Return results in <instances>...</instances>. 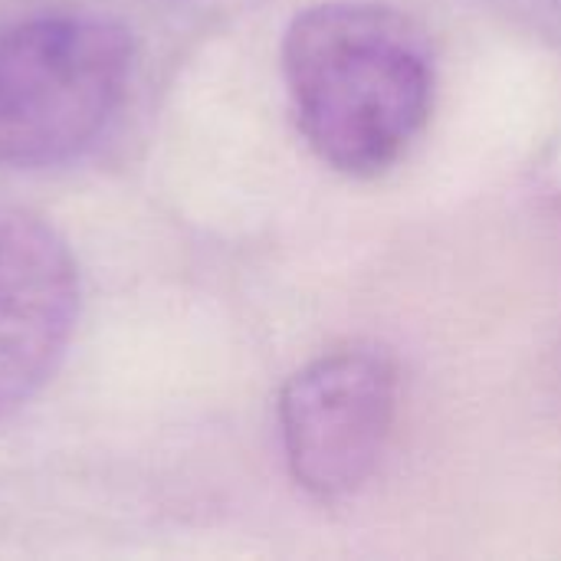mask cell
I'll use <instances>...</instances> for the list:
<instances>
[{"label":"cell","mask_w":561,"mask_h":561,"mask_svg":"<svg viewBox=\"0 0 561 561\" xmlns=\"http://www.w3.org/2000/svg\"><path fill=\"white\" fill-rule=\"evenodd\" d=\"M293 118L312 154L345 178L388 174L434 108V56L424 30L378 0H325L283 36Z\"/></svg>","instance_id":"1"},{"label":"cell","mask_w":561,"mask_h":561,"mask_svg":"<svg viewBox=\"0 0 561 561\" xmlns=\"http://www.w3.org/2000/svg\"><path fill=\"white\" fill-rule=\"evenodd\" d=\"M135 43L102 13L53 10L0 30V168L79 158L115 118Z\"/></svg>","instance_id":"2"},{"label":"cell","mask_w":561,"mask_h":561,"mask_svg":"<svg viewBox=\"0 0 561 561\" xmlns=\"http://www.w3.org/2000/svg\"><path fill=\"white\" fill-rule=\"evenodd\" d=\"M276 417L296 486L319 503H345L375 480L388 454L398 365L378 345L325 352L283 385Z\"/></svg>","instance_id":"3"},{"label":"cell","mask_w":561,"mask_h":561,"mask_svg":"<svg viewBox=\"0 0 561 561\" xmlns=\"http://www.w3.org/2000/svg\"><path fill=\"white\" fill-rule=\"evenodd\" d=\"M79 319V266L62 233L0 201V421L26 408L66 358Z\"/></svg>","instance_id":"4"}]
</instances>
